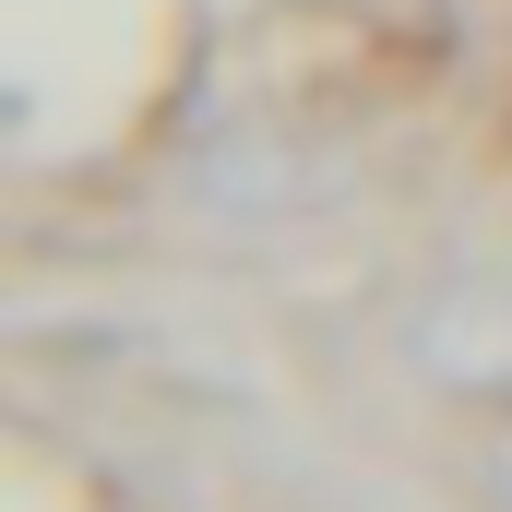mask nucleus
Listing matches in <instances>:
<instances>
[{"mask_svg":"<svg viewBox=\"0 0 512 512\" xmlns=\"http://www.w3.org/2000/svg\"><path fill=\"white\" fill-rule=\"evenodd\" d=\"M191 203H215V215H298V203H322V167L298 143H203L191 155Z\"/></svg>","mask_w":512,"mask_h":512,"instance_id":"f03ea898","label":"nucleus"},{"mask_svg":"<svg viewBox=\"0 0 512 512\" xmlns=\"http://www.w3.org/2000/svg\"><path fill=\"white\" fill-rule=\"evenodd\" d=\"M489 477H501V501H512V429H501V465H489Z\"/></svg>","mask_w":512,"mask_h":512,"instance_id":"7ed1b4c3","label":"nucleus"},{"mask_svg":"<svg viewBox=\"0 0 512 512\" xmlns=\"http://www.w3.org/2000/svg\"><path fill=\"white\" fill-rule=\"evenodd\" d=\"M417 370L453 393H512V274H453L429 310H417Z\"/></svg>","mask_w":512,"mask_h":512,"instance_id":"f257e3e1","label":"nucleus"}]
</instances>
